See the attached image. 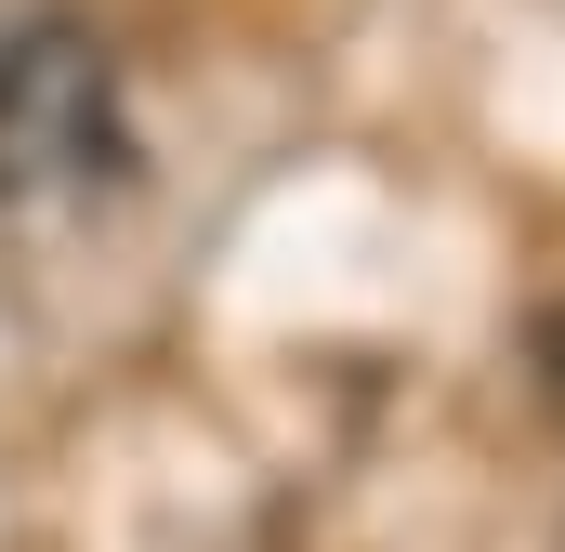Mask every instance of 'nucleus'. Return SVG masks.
I'll return each instance as SVG.
<instances>
[{"mask_svg": "<svg viewBox=\"0 0 565 552\" xmlns=\"http://www.w3.org/2000/svg\"><path fill=\"white\" fill-rule=\"evenodd\" d=\"M119 158V79L79 26H26L0 40V198H53L93 184Z\"/></svg>", "mask_w": 565, "mask_h": 552, "instance_id": "f257e3e1", "label": "nucleus"}]
</instances>
